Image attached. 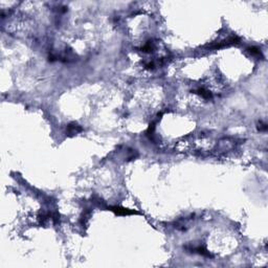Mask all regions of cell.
<instances>
[{"instance_id": "1", "label": "cell", "mask_w": 268, "mask_h": 268, "mask_svg": "<svg viewBox=\"0 0 268 268\" xmlns=\"http://www.w3.org/2000/svg\"><path fill=\"white\" fill-rule=\"evenodd\" d=\"M111 210H113L115 214L118 215H132V214H135L134 210H130L128 209H124V207H118V206H114V207H110Z\"/></svg>"}, {"instance_id": "2", "label": "cell", "mask_w": 268, "mask_h": 268, "mask_svg": "<svg viewBox=\"0 0 268 268\" xmlns=\"http://www.w3.org/2000/svg\"><path fill=\"white\" fill-rule=\"evenodd\" d=\"M81 131H82V128L76 124H71L67 128V133L69 134V135H75V134L81 132Z\"/></svg>"}, {"instance_id": "3", "label": "cell", "mask_w": 268, "mask_h": 268, "mask_svg": "<svg viewBox=\"0 0 268 268\" xmlns=\"http://www.w3.org/2000/svg\"><path fill=\"white\" fill-rule=\"evenodd\" d=\"M196 93H198V95H200L202 98L204 99H210L212 98V93L210 92L207 89H205V88L201 87V88H198L197 91H196Z\"/></svg>"}, {"instance_id": "4", "label": "cell", "mask_w": 268, "mask_h": 268, "mask_svg": "<svg viewBox=\"0 0 268 268\" xmlns=\"http://www.w3.org/2000/svg\"><path fill=\"white\" fill-rule=\"evenodd\" d=\"M248 51L253 56H261V51L258 49L256 47H249Z\"/></svg>"}]
</instances>
